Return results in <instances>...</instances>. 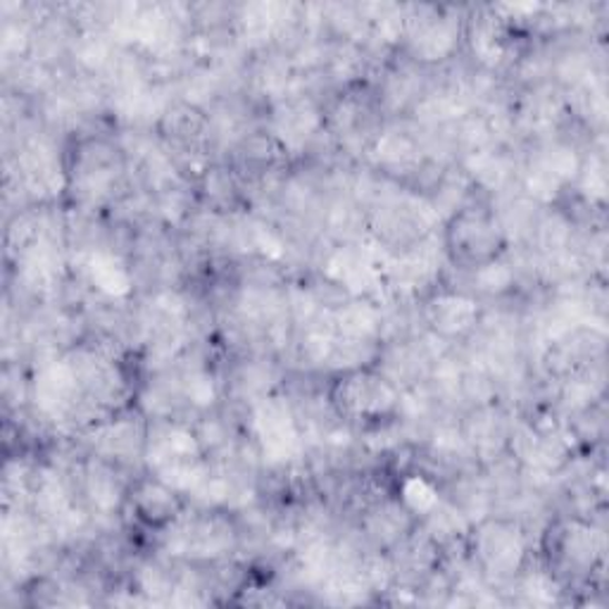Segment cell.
I'll use <instances>...</instances> for the list:
<instances>
[{
    "label": "cell",
    "mask_w": 609,
    "mask_h": 609,
    "mask_svg": "<svg viewBox=\"0 0 609 609\" xmlns=\"http://www.w3.org/2000/svg\"><path fill=\"white\" fill-rule=\"evenodd\" d=\"M467 167L469 172H473V177H477L483 186H488V189H500V186H505L512 174V167L510 162H507V158L496 156V152H488V150L471 152Z\"/></svg>",
    "instance_id": "20"
},
{
    "label": "cell",
    "mask_w": 609,
    "mask_h": 609,
    "mask_svg": "<svg viewBox=\"0 0 609 609\" xmlns=\"http://www.w3.org/2000/svg\"><path fill=\"white\" fill-rule=\"evenodd\" d=\"M427 517H429V531L438 540L460 538L467 531V515L455 505L438 502Z\"/></svg>",
    "instance_id": "22"
},
{
    "label": "cell",
    "mask_w": 609,
    "mask_h": 609,
    "mask_svg": "<svg viewBox=\"0 0 609 609\" xmlns=\"http://www.w3.org/2000/svg\"><path fill=\"white\" fill-rule=\"evenodd\" d=\"M471 46H473V53H477L483 62H498L502 58V41H500V33L498 29L490 24V22H483L479 24L477 29H473L471 33Z\"/></svg>",
    "instance_id": "26"
},
{
    "label": "cell",
    "mask_w": 609,
    "mask_h": 609,
    "mask_svg": "<svg viewBox=\"0 0 609 609\" xmlns=\"http://www.w3.org/2000/svg\"><path fill=\"white\" fill-rule=\"evenodd\" d=\"M98 450L108 457H127L143 443V431L133 421L120 419L98 431Z\"/></svg>",
    "instance_id": "17"
},
{
    "label": "cell",
    "mask_w": 609,
    "mask_h": 609,
    "mask_svg": "<svg viewBox=\"0 0 609 609\" xmlns=\"http://www.w3.org/2000/svg\"><path fill=\"white\" fill-rule=\"evenodd\" d=\"M375 160L383 169H415L421 160V152L410 133L386 131L375 146Z\"/></svg>",
    "instance_id": "16"
},
{
    "label": "cell",
    "mask_w": 609,
    "mask_h": 609,
    "mask_svg": "<svg viewBox=\"0 0 609 609\" xmlns=\"http://www.w3.org/2000/svg\"><path fill=\"white\" fill-rule=\"evenodd\" d=\"M457 43V27L448 17H429L410 27L412 53L421 60H441Z\"/></svg>",
    "instance_id": "12"
},
{
    "label": "cell",
    "mask_w": 609,
    "mask_h": 609,
    "mask_svg": "<svg viewBox=\"0 0 609 609\" xmlns=\"http://www.w3.org/2000/svg\"><path fill=\"white\" fill-rule=\"evenodd\" d=\"M379 312L375 304L365 300H355L343 304L341 310H336L331 317V327L338 336L350 338V341H365L369 343L371 338L379 333Z\"/></svg>",
    "instance_id": "13"
},
{
    "label": "cell",
    "mask_w": 609,
    "mask_h": 609,
    "mask_svg": "<svg viewBox=\"0 0 609 609\" xmlns=\"http://www.w3.org/2000/svg\"><path fill=\"white\" fill-rule=\"evenodd\" d=\"M523 536L512 523L490 521L477 533V552L483 562L486 571L496 573V577H510L523 560Z\"/></svg>",
    "instance_id": "7"
},
{
    "label": "cell",
    "mask_w": 609,
    "mask_h": 609,
    "mask_svg": "<svg viewBox=\"0 0 609 609\" xmlns=\"http://www.w3.org/2000/svg\"><path fill=\"white\" fill-rule=\"evenodd\" d=\"M133 505L141 517L150 523L172 521L179 515V493L174 488L162 483L158 477L143 481L137 493H133Z\"/></svg>",
    "instance_id": "14"
},
{
    "label": "cell",
    "mask_w": 609,
    "mask_h": 609,
    "mask_svg": "<svg viewBox=\"0 0 609 609\" xmlns=\"http://www.w3.org/2000/svg\"><path fill=\"white\" fill-rule=\"evenodd\" d=\"M83 490L91 500V505L100 512H114L117 505L122 500V486L117 473L103 465V462H91L89 469L83 471Z\"/></svg>",
    "instance_id": "15"
},
{
    "label": "cell",
    "mask_w": 609,
    "mask_h": 609,
    "mask_svg": "<svg viewBox=\"0 0 609 609\" xmlns=\"http://www.w3.org/2000/svg\"><path fill=\"white\" fill-rule=\"evenodd\" d=\"M333 400L348 417L381 419L398 408L400 393L391 379L377 375V371L352 369L346 379L338 381Z\"/></svg>",
    "instance_id": "2"
},
{
    "label": "cell",
    "mask_w": 609,
    "mask_h": 609,
    "mask_svg": "<svg viewBox=\"0 0 609 609\" xmlns=\"http://www.w3.org/2000/svg\"><path fill=\"white\" fill-rule=\"evenodd\" d=\"M400 502L412 515H429L441 502L436 486L425 477H408L400 483Z\"/></svg>",
    "instance_id": "21"
},
{
    "label": "cell",
    "mask_w": 609,
    "mask_h": 609,
    "mask_svg": "<svg viewBox=\"0 0 609 609\" xmlns=\"http://www.w3.org/2000/svg\"><path fill=\"white\" fill-rule=\"evenodd\" d=\"M448 241L469 262H490L502 246V227L488 212L462 210L455 217Z\"/></svg>",
    "instance_id": "5"
},
{
    "label": "cell",
    "mask_w": 609,
    "mask_h": 609,
    "mask_svg": "<svg viewBox=\"0 0 609 609\" xmlns=\"http://www.w3.org/2000/svg\"><path fill=\"white\" fill-rule=\"evenodd\" d=\"M181 383H183V396L189 398V402H193L196 408H208V405H212L217 391H214V381L206 369L186 371Z\"/></svg>",
    "instance_id": "24"
},
{
    "label": "cell",
    "mask_w": 609,
    "mask_h": 609,
    "mask_svg": "<svg viewBox=\"0 0 609 609\" xmlns=\"http://www.w3.org/2000/svg\"><path fill=\"white\" fill-rule=\"evenodd\" d=\"M321 124L319 110L310 100H286L274 114V133L286 148H302Z\"/></svg>",
    "instance_id": "10"
},
{
    "label": "cell",
    "mask_w": 609,
    "mask_h": 609,
    "mask_svg": "<svg viewBox=\"0 0 609 609\" xmlns=\"http://www.w3.org/2000/svg\"><path fill=\"white\" fill-rule=\"evenodd\" d=\"M17 164H20L22 181L31 196L53 198L64 186V177L56 152L43 141L27 143Z\"/></svg>",
    "instance_id": "8"
},
{
    "label": "cell",
    "mask_w": 609,
    "mask_h": 609,
    "mask_svg": "<svg viewBox=\"0 0 609 609\" xmlns=\"http://www.w3.org/2000/svg\"><path fill=\"white\" fill-rule=\"evenodd\" d=\"M367 527L369 533L381 540V543H393V540H398L402 531L408 529V510L396 502L379 505L377 510L371 512Z\"/></svg>",
    "instance_id": "19"
},
{
    "label": "cell",
    "mask_w": 609,
    "mask_h": 609,
    "mask_svg": "<svg viewBox=\"0 0 609 609\" xmlns=\"http://www.w3.org/2000/svg\"><path fill=\"white\" fill-rule=\"evenodd\" d=\"M327 274L352 296H365L381 286L383 260L369 248L343 246L327 260Z\"/></svg>",
    "instance_id": "6"
},
{
    "label": "cell",
    "mask_w": 609,
    "mask_h": 609,
    "mask_svg": "<svg viewBox=\"0 0 609 609\" xmlns=\"http://www.w3.org/2000/svg\"><path fill=\"white\" fill-rule=\"evenodd\" d=\"M252 433L269 465H286L300 452L302 436L291 405L267 396L252 408Z\"/></svg>",
    "instance_id": "1"
},
{
    "label": "cell",
    "mask_w": 609,
    "mask_h": 609,
    "mask_svg": "<svg viewBox=\"0 0 609 609\" xmlns=\"http://www.w3.org/2000/svg\"><path fill=\"white\" fill-rule=\"evenodd\" d=\"M515 281V272H512V267L510 264H505V262H486L477 277H473V283H477V289L486 296H500L505 293L507 289H510Z\"/></svg>",
    "instance_id": "23"
},
{
    "label": "cell",
    "mask_w": 609,
    "mask_h": 609,
    "mask_svg": "<svg viewBox=\"0 0 609 609\" xmlns=\"http://www.w3.org/2000/svg\"><path fill=\"white\" fill-rule=\"evenodd\" d=\"M562 548H565V555L569 557L571 562L588 565L590 560H593V552H596L593 531L586 529V527H571L565 536Z\"/></svg>",
    "instance_id": "25"
},
{
    "label": "cell",
    "mask_w": 609,
    "mask_h": 609,
    "mask_svg": "<svg viewBox=\"0 0 609 609\" xmlns=\"http://www.w3.org/2000/svg\"><path fill=\"white\" fill-rule=\"evenodd\" d=\"M523 590H527L533 602H552L555 593H557V586L546 571H536L523 579Z\"/></svg>",
    "instance_id": "27"
},
{
    "label": "cell",
    "mask_w": 609,
    "mask_h": 609,
    "mask_svg": "<svg viewBox=\"0 0 609 609\" xmlns=\"http://www.w3.org/2000/svg\"><path fill=\"white\" fill-rule=\"evenodd\" d=\"M83 274L91 281V286L108 296V298H124L131 293V272L124 260L108 250H93L83 256L81 262Z\"/></svg>",
    "instance_id": "9"
},
{
    "label": "cell",
    "mask_w": 609,
    "mask_h": 609,
    "mask_svg": "<svg viewBox=\"0 0 609 609\" xmlns=\"http://www.w3.org/2000/svg\"><path fill=\"white\" fill-rule=\"evenodd\" d=\"M233 543V531L222 517H202L181 521L169 533L167 550L172 555L191 557V560H212L224 555Z\"/></svg>",
    "instance_id": "3"
},
{
    "label": "cell",
    "mask_w": 609,
    "mask_h": 609,
    "mask_svg": "<svg viewBox=\"0 0 609 609\" xmlns=\"http://www.w3.org/2000/svg\"><path fill=\"white\" fill-rule=\"evenodd\" d=\"M37 408L53 419H64L77 408V400L81 398V388L74 377V369L70 360H53L39 367L37 377L31 386Z\"/></svg>",
    "instance_id": "4"
},
{
    "label": "cell",
    "mask_w": 609,
    "mask_h": 609,
    "mask_svg": "<svg viewBox=\"0 0 609 609\" xmlns=\"http://www.w3.org/2000/svg\"><path fill=\"white\" fill-rule=\"evenodd\" d=\"M427 317L433 331H438L441 336H462L465 331H469L473 325H477L479 308L477 302L467 296L443 293L429 302Z\"/></svg>",
    "instance_id": "11"
},
{
    "label": "cell",
    "mask_w": 609,
    "mask_h": 609,
    "mask_svg": "<svg viewBox=\"0 0 609 609\" xmlns=\"http://www.w3.org/2000/svg\"><path fill=\"white\" fill-rule=\"evenodd\" d=\"M465 443H471L481 452H493L507 438L502 419L493 410H479L465 427Z\"/></svg>",
    "instance_id": "18"
}]
</instances>
